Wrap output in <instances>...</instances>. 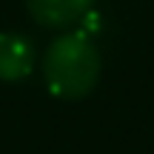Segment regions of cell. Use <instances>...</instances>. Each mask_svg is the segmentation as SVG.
Instances as JSON below:
<instances>
[{"label": "cell", "instance_id": "7a4b0ae2", "mask_svg": "<svg viewBox=\"0 0 154 154\" xmlns=\"http://www.w3.org/2000/svg\"><path fill=\"white\" fill-rule=\"evenodd\" d=\"M29 14L46 29H63L83 20L91 9V0H26Z\"/></svg>", "mask_w": 154, "mask_h": 154}, {"label": "cell", "instance_id": "6da1fadb", "mask_svg": "<svg viewBox=\"0 0 154 154\" xmlns=\"http://www.w3.org/2000/svg\"><path fill=\"white\" fill-rule=\"evenodd\" d=\"M46 86L60 100H80L97 86L100 54L86 32H69L49 46L43 57Z\"/></svg>", "mask_w": 154, "mask_h": 154}, {"label": "cell", "instance_id": "3957f363", "mask_svg": "<svg viewBox=\"0 0 154 154\" xmlns=\"http://www.w3.org/2000/svg\"><path fill=\"white\" fill-rule=\"evenodd\" d=\"M34 66V43L23 34H0V80H23Z\"/></svg>", "mask_w": 154, "mask_h": 154}]
</instances>
